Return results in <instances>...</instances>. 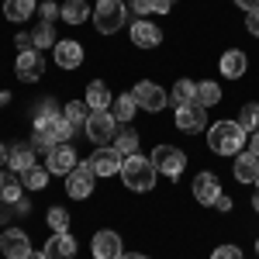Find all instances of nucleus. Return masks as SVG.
<instances>
[{
    "instance_id": "9",
    "label": "nucleus",
    "mask_w": 259,
    "mask_h": 259,
    "mask_svg": "<svg viewBox=\"0 0 259 259\" xmlns=\"http://www.w3.org/2000/svg\"><path fill=\"white\" fill-rule=\"evenodd\" d=\"M132 97H135V104H139V107L152 111V114H156V111H162V107L169 104V94H166L162 87H156V83H149V80L139 83V87L132 90Z\"/></svg>"
},
{
    "instance_id": "40",
    "label": "nucleus",
    "mask_w": 259,
    "mask_h": 259,
    "mask_svg": "<svg viewBox=\"0 0 259 259\" xmlns=\"http://www.w3.org/2000/svg\"><path fill=\"white\" fill-rule=\"evenodd\" d=\"M11 207H14V204L0 200V225H7V221H11Z\"/></svg>"
},
{
    "instance_id": "7",
    "label": "nucleus",
    "mask_w": 259,
    "mask_h": 259,
    "mask_svg": "<svg viewBox=\"0 0 259 259\" xmlns=\"http://www.w3.org/2000/svg\"><path fill=\"white\" fill-rule=\"evenodd\" d=\"M76 166H80V159H76V152H73L69 142H59V145L49 149V162H45L49 173H56V177H69Z\"/></svg>"
},
{
    "instance_id": "27",
    "label": "nucleus",
    "mask_w": 259,
    "mask_h": 259,
    "mask_svg": "<svg viewBox=\"0 0 259 259\" xmlns=\"http://www.w3.org/2000/svg\"><path fill=\"white\" fill-rule=\"evenodd\" d=\"M139 132L135 128H121L118 135H114V149H118L121 156H132V152H139Z\"/></svg>"
},
{
    "instance_id": "41",
    "label": "nucleus",
    "mask_w": 259,
    "mask_h": 259,
    "mask_svg": "<svg viewBox=\"0 0 259 259\" xmlns=\"http://www.w3.org/2000/svg\"><path fill=\"white\" fill-rule=\"evenodd\" d=\"M31 45H35V41H31V35H24V31H21V35H18V49H21V52H28Z\"/></svg>"
},
{
    "instance_id": "20",
    "label": "nucleus",
    "mask_w": 259,
    "mask_h": 259,
    "mask_svg": "<svg viewBox=\"0 0 259 259\" xmlns=\"http://www.w3.org/2000/svg\"><path fill=\"white\" fill-rule=\"evenodd\" d=\"M7 162L14 173H28L35 166V145H11L7 149Z\"/></svg>"
},
{
    "instance_id": "26",
    "label": "nucleus",
    "mask_w": 259,
    "mask_h": 259,
    "mask_svg": "<svg viewBox=\"0 0 259 259\" xmlns=\"http://www.w3.org/2000/svg\"><path fill=\"white\" fill-rule=\"evenodd\" d=\"M169 100H173V107H183V104H197V83H190V80H180L177 87H173V94H169Z\"/></svg>"
},
{
    "instance_id": "15",
    "label": "nucleus",
    "mask_w": 259,
    "mask_h": 259,
    "mask_svg": "<svg viewBox=\"0 0 259 259\" xmlns=\"http://www.w3.org/2000/svg\"><path fill=\"white\" fill-rule=\"evenodd\" d=\"M132 41H135L139 49H156L162 41L159 24H152V21H135V24H132Z\"/></svg>"
},
{
    "instance_id": "43",
    "label": "nucleus",
    "mask_w": 259,
    "mask_h": 259,
    "mask_svg": "<svg viewBox=\"0 0 259 259\" xmlns=\"http://www.w3.org/2000/svg\"><path fill=\"white\" fill-rule=\"evenodd\" d=\"M235 4H239L245 14H249V11H259V0H235Z\"/></svg>"
},
{
    "instance_id": "11",
    "label": "nucleus",
    "mask_w": 259,
    "mask_h": 259,
    "mask_svg": "<svg viewBox=\"0 0 259 259\" xmlns=\"http://www.w3.org/2000/svg\"><path fill=\"white\" fill-rule=\"evenodd\" d=\"M90 249H94V259H121L124 256V242H121L118 232H97L94 242H90Z\"/></svg>"
},
{
    "instance_id": "47",
    "label": "nucleus",
    "mask_w": 259,
    "mask_h": 259,
    "mask_svg": "<svg viewBox=\"0 0 259 259\" xmlns=\"http://www.w3.org/2000/svg\"><path fill=\"white\" fill-rule=\"evenodd\" d=\"M28 259H49V252H45V249H38V252H31Z\"/></svg>"
},
{
    "instance_id": "37",
    "label": "nucleus",
    "mask_w": 259,
    "mask_h": 259,
    "mask_svg": "<svg viewBox=\"0 0 259 259\" xmlns=\"http://www.w3.org/2000/svg\"><path fill=\"white\" fill-rule=\"evenodd\" d=\"M59 14H62L59 4H52V0H45V4H41V21H49V24H52V21L59 18Z\"/></svg>"
},
{
    "instance_id": "30",
    "label": "nucleus",
    "mask_w": 259,
    "mask_h": 259,
    "mask_svg": "<svg viewBox=\"0 0 259 259\" xmlns=\"http://www.w3.org/2000/svg\"><path fill=\"white\" fill-rule=\"evenodd\" d=\"M218 100H221V87L218 83H211V80L197 83V104L200 107H214Z\"/></svg>"
},
{
    "instance_id": "6",
    "label": "nucleus",
    "mask_w": 259,
    "mask_h": 259,
    "mask_svg": "<svg viewBox=\"0 0 259 259\" xmlns=\"http://www.w3.org/2000/svg\"><path fill=\"white\" fill-rule=\"evenodd\" d=\"M83 132L90 135L94 145H107V142L118 135V121H114V114H107V111H90V118H87V124H83Z\"/></svg>"
},
{
    "instance_id": "49",
    "label": "nucleus",
    "mask_w": 259,
    "mask_h": 259,
    "mask_svg": "<svg viewBox=\"0 0 259 259\" xmlns=\"http://www.w3.org/2000/svg\"><path fill=\"white\" fill-rule=\"evenodd\" d=\"M121 259H149V256H139V252H132V256H121Z\"/></svg>"
},
{
    "instance_id": "8",
    "label": "nucleus",
    "mask_w": 259,
    "mask_h": 259,
    "mask_svg": "<svg viewBox=\"0 0 259 259\" xmlns=\"http://www.w3.org/2000/svg\"><path fill=\"white\" fill-rule=\"evenodd\" d=\"M94 166L90 162H80L69 177H66V190H69V197H76V200H83V197H90L94 194Z\"/></svg>"
},
{
    "instance_id": "1",
    "label": "nucleus",
    "mask_w": 259,
    "mask_h": 259,
    "mask_svg": "<svg viewBox=\"0 0 259 259\" xmlns=\"http://www.w3.org/2000/svg\"><path fill=\"white\" fill-rule=\"evenodd\" d=\"M245 139H249V132L242 128L239 121H218V124L207 128V145L218 156H239Z\"/></svg>"
},
{
    "instance_id": "2",
    "label": "nucleus",
    "mask_w": 259,
    "mask_h": 259,
    "mask_svg": "<svg viewBox=\"0 0 259 259\" xmlns=\"http://www.w3.org/2000/svg\"><path fill=\"white\" fill-rule=\"evenodd\" d=\"M121 180H124V187H128V190L145 194V190H152V187H156V166H152V159H149V156L132 152V156H124Z\"/></svg>"
},
{
    "instance_id": "44",
    "label": "nucleus",
    "mask_w": 259,
    "mask_h": 259,
    "mask_svg": "<svg viewBox=\"0 0 259 259\" xmlns=\"http://www.w3.org/2000/svg\"><path fill=\"white\" fill-rule=\"evenodd\" d=\"M214 207H218V211H232V197H225V194H221V197L214 200Z\"/></svg>"
},
{
    "instance_id": "28",
    "label": "nucleus",
    "mask_w": 259,
    "mask_h": 259,
    "mask_svg": "<svg viewBox=\"0 0 259 259\" xmlns=\"http://www.w3.org/2000/svg\"><path fill=\"white\" fill-rule=\"evenodd\" d=\"M135 111H139V104H135L132 94H121L118 100H111V114H114V121H132Z\"/></svg>"
},
{
    "instance_id": "50",
    "label": "nucleus",
    "mask_w": 259,
    "mask_h": 259,
    "mask_svg": "<svg viewBox=\"0 0 259 259\" xmlns=\"http://www.w3.org/2000/svg\"><path fill=\"white\" fill-rule=\"evenodd\" d=\"M252 207H256V211H259V194H256V197H252Z\"/></svg>"
},
{
    "instance_id": "12",
    "label": "nucleus",
    "mask_w": 259,
    "mask_h": 259,
    "mask_svg": "<svg viewBox=\"0 0 259 259\" xmlns=\"http://www.w3.org/2000/svg\"><path fill=\"white\" fill-rule=\"evenodd\" d=\"M14 73H18L24 83H35L45 73V59H41L38 49H28V52H21L18 62H14Z\"/></svg>"
},
{
    "instance_id": "25",
    "label": "nucleus",
    "mask_w": 259,
    "mask_h": 259,
    "mask_svg": "<svg viewBox=\"0 0 259 259\" xmlns=\"http://www.w3.org/2000/svg\"><path fill=\"white\" fill-rule=\"evenodd\" d=\"M59 18L66 21V24H83V21L90 18V7H87V0H66Z\"/></svg>"
},
{
    "instance_id": "5",
    "label": "nucleus",
    "mask_w": 259,
    "mask_h": 259,
    "mask_svg": "<svg viewBox=\"0 0 259 259\" xmlns=\"http://www.w3.org/2000/svg\"><path fill=\"white\" fill-rule=\"evenodd\" d=\"M152 166H156V173L177 180L183 173V166H187V156L180 152L177 145H156L152 149Z\"/></svg>"
},
{
    "instance_id": "24",
    "label": "nucleus",
    "mask_w": 259,
    "mask_h": 259,
    "mask_svg": "<svg viewBox=\"0 0 259 259\" xmlns=\"http://www.w3.org/2000/svg\"><path fill=\"white\" fill-rule=\"evenodd\" d=\"M35 14V0H4V18L7 21H28Z\"/></svg>"
},
{
    "instance_id": "48",
    "label": "nucleus",
    "mask_w": 259,
    "mask_h": 259,
    "mask_svg": "<svg viewBox=\"0 0 259 259\" xmlns=\"http://www.w3.org/2000/svg\"><path fill=\"white\" fill-rule=\"evenodd\" d=\"M4 162H7V145L0 142V166H4Z\"/></svg>"
},
{
    "instance_id": "17",
    "label": "nucleus",
    "mask_w": 259,
    "mask_h": 259,
    "mask_svg": "<svg viewBox=\"0 0 259 259\" xmlns=\"http://www.w3.org/2000/svg\"><path fill=\"white\" fill-rule=\"evenodd\" d=\"M45 252H49V259H73L76 256V239L69 232H56L45 245Z\"/></svg>"
},
{
    "instance_id": "29",
    "label": "nucleus",
    "mask_w": 259,
    "mask_h": 259,
    "mask_svg": "<svg viewBox=\"0 0 259 259\" xmlns=\"http://www.w3.org/2000/svg\"><path fill=\"white\" fill-rule=\"evenodd\" d=\"M62 118L69 121L73 128H83L87 118H90V107H87L83 100H69V104H66V111H62Z\"/></svg>"
},
{
    "instance_id": "31",
    "label": "nucleus",
    "mask_w": 259,
    "mask_h": 259,
    "mask_svg": "<svg viewBox=\"0 0 259 259\" xmlns=\"http://www.w3.org/2000/svg\"><path fill=\"white\" fill-rule=\"evenodd\" d=\"M31 41H35V49H56V31H52V24L49 21H41L38 28H35V35H31Z\"/></svg>"
},
{
    "instance_id": "46",
    "label": "nucleus",
    "mask_w": 259,
    "mask_h": 259,
    "mask_svg": "<svg viewBox=\"0 0 259 259\" xmlns=\"http://www.w3.org/2000/svg\"><path fill=\"white\" fill-rule=\"evenodd\" d=\"M14 211H18V214H28V211H31V204H28V200L21 197V200H18V204H14Z\"/></svg>"
},
{
    "instance_id": "18",
    "label": "nucleus",
    "mask_w": 259,
    "mask_h": 259,
    "mask_svg": "<svg viewBox=\"0 0 259 259\" xmlns=\"http://www.w3.org/2000/svg\"><path fill=\"white\" fill-rule=\"evenodd\" d=\"M56 62H59L62 69H76L83 62V45L80 41H56Z\"/></svg>"
},
{
    "instance_id": "45",
    "label": "nucleus",
    "mask_w": 259,
    "mask_h": 259,
    "mask_svg": "<svg viewBox=\"0 0 259 259\" xmlns=\"http://www.w3.org/2000/svg\"><path fill=\"white\" fill-rule=\"evenodd\" d=\"M249 152H252V156H259V132H252V135H249Z\"/></svg>"
},
{
    "instance_id": "22",
    "label": "nucleus",
    "mask_w": 259,
    "mask_h": 259,
    "mask_svg": "<svg viewBox=\"0 0 259 259\" xmlns=\"http://www.w3.org/2000/svg\"><path fill=\"white\" fill-rule=\"evenodd\" d=\"M111 90H107V83L94 80L90 87H87V97H83V104L90 107V111H107V104H111Z\"/></svg>"
},
{
    "instance_id": "19",
    "label": "nucleus",
    "mask_w": 259,
    "mask_h": 259,
    "mask_svg": "<svg viewBox=\"0 0 259 259\" xmlns=\"http://www.w3.org/2000/svg\"><path fill=\"white\" fill-rule=\"evenodd\" d=\"M235 180H239V183H256L259 180V156L239 152V156H235Z\"/></svg>"
},
{
    "instance_id": "34",
    "label": "nucleus",
    "mask_w": 259,
    "mask_h": 259,
    "mask_svg": "<svg viewBox=\"0 0 259 259\" xmlns=\"http://www.w3.org/2000/svg\"><path fill=\"white\" fill-rule=\"evenodd\" d=\"M49 225H52V232H69V214H66V207H49Z\"/></svg>"
},
{
    "instance_id": "10",
    "label": "nucleus",
    "mask_w": 259,
    "mask_h": 259,
    "mask_svg": "<svg viewBox=\"0 0 259 259\" xmlns=\"http://www.w3.org/2000/svg\"><path fill=\"white\" fill-rule=\"evenodd\" d=\"M207 107H200V104H183L177 107V128L180 132H187V135H197L207 128V114H204Z\"/></svg>"
},
{
    "instance_id": "42",
    "label": "nucleus",
    "mask_w": 259,
    "mask_h": 259,
    "mask_svg": "<svg viewBox=\"0 0 259 259\" xmlns=\"http://www.w3.org/2000/svg\"><path fill=\"white\" fill-rule=\"evenodd\" d=\"M152 4H156V14H166V11H169L177 0H152Z\"/></svg>"
},
{
    "instance_id": "38",
    "label": "nucleus",
    "mask_w": 259,
    "mask_h": 259,
    "mask_svg": "<svg viewBox=\"0 0 259 259\" xmlns=\"http://www.w3.org/2000/svg\"><path fill=\"white\" fill-rule=\"evenodd\" d=\"M245 28H249V35H256V38H259V11H249V18H245Z\"/></svg>"
},
{
    "instance_id": "36",
    "label": "nucleus",
    "mask_w": 259,
    "mask_h": 259,
    "mask_svg": "<svg viewBox=\"0 0 259 259\" xmlns=\"http://www.w3.org/2000/svg\"><path fill=\"white\" fill-rule=\"evenodd\" d=\"M211 259H242V249L239 245H218V249L211 252Z\"/></svg>"
},
{
    "instance_id": "14",
    "label": "nucleus",
    "mask_w": 259,
    "mask_h": 259,
    "mask_svg": "<svg viewBox=\"0 0 259 259\" xmlns=\"http://www.w3.org/2000/svg\"><path fill=\"white\" fill-rule=\"evenodd\" d=\"M0 245H4V256L7 259H28L35 249H31V239L21 232V228H11L0 235Z\"/></svg>"
},
{
    "instance_id": "3",
    "label": "nucleus",
    "mask_w": 259,
    "mask_h": 259,
    "mask_svg": "<svg viewBox=\"0 0 259 259\" xmlns=\"http://www.w3.org/2000/svg\"><path fill=\"white\" fill-rule=\"evenodd\" d=\"M76 128L69 124L66 118H35V135H31V145L35 149H52V145H59V142H69Z\"/></svg>"
},
{
    "instance_id": "23",
    "label": "nucleus",
    "mask_w": 259,
    "mask_h": 259,
    "mask_svg": "<svg viewBox=\"0 0 259 259\" xmlns=\"http://www.w3.org/2000/svg\"><path fill=\"white\" fill-rule=\"evenodd\" d=\"M21 190H24V183L14 177V169H0V200L18 204V200H21Z\"/></svg>"
},
{
    "instance_id": "4",
    "label": "nucleus",
    "mask_w": 259,
    "mask_h": 259,
    "mask_svg": "<svg viewBox=\"0 0 259 259\" xmlns=\"http://www.w3.org/2000/svg\"><path fill=\"white\" fill-rule=\"evenodd\" d=\"M124 18H128L124 0H97V7H94V24L100 35H114L124 24Z\"/></svg>"
},
{
    "instance_id": "33",
    "label": "nucleus",
    "mask_w": 259,
    "mask_h": 259,
    "mask_svg": "<svg viewBox=\"0 0 259 259\" xmlns=\"http://www.w3.org/2000/svg\"><path fill=\"white\" fill-rule=\"evenodd\" d=\"M24 177V187L28 190H45V183H49V169H38V166H31L28 173H21Z\"/></svg>"
},
{
    "instance_id": "13",
    "label": "nucleus",
    "mask_w": 259,
    "mask_h": 259,
    "mask_svg": "<svg viewBox=\"0 0 259 259\" xmlns=\"http://www.w3.org/2000/svg\"><path fill=\"white\" fill-rule=\"evenodd\" d=\"M90 166H94L97 177H114V173H121V166H124V156H121L118 149L100 145L97 152H94V159H90Z\"/></svg>"
},
{
    "instance_id": "21",
    "label": "nucleus",
    "mask_w": 259,
    "mask_h": 259,
    "mask_svg": "<svg viewBox=\"0 0 259 259\" xmlns=\"http://www.w3.org/2000/svg\"><path fill=\"white\" fill-rule=\"evenodd\" d=\"M245 66H249L245 52H239V49H228V52L221 56V76H228V80H239L242 73H245Z\"/></svg>"
},
{
    "instance_id": "53",
    "label": "nucleus",
    "mask_w": 259,
    "mask_h": 259,
    "mask_svg": "<svg viewBox=\"0 0 259 259\" xmlns=\"http://www.w3.org/2000/svg\"><path fill=\"white\" fill-rule=\"evenodd\" d=\"M256 187H259V180H256Z\"/></svg>"
},
{
    "instance_id": "39",
    "label": "nucleus",
    "mask_w": 259,
    "mask_h": 259,
    "mask_svg": "<svg viewBox=\"0 0 259 259\" xmlns=\"http://www.w3.org/2000/svg\"><path fill=\"white\" fill-rule=\"evenodd\" d=\"M132 7H135V11H139L142 18H145V14H149V11H156V4H152V0H132Z\"/></svg>"
},
{
    "instance_id": "32",
    "label": "nucleus",
    "mask_w": 259,
    "mask_h": 259,
    "mask_svg": "<svg viewBox=\"0 0 259 259\" xmlns=\"http://www.w3.org/2000/svg\"><path fill=\"white\" fill-rule=\"evenodd\" d=\"M239 124L249 132V135H252V132H259V104H242Z\"/></svg>"
},
{
    "instance_id": "35",
    "label": "nucleus",
    "mask_w": 259,
    "mask_h": 259,
    "mask_svg": "<svg viewBox=\"0 0 259 259\" xmlns=\"http://www.w3.org/2000/svg\"><path fill=\"white\" fill-rule=\"evenodd\" d=\"M35 118H62V114H59V104H56L52 97H45V100H41V107H38V114H35Z\"/></svg>"
},
{
    "instance_id": "16",
    "label": "nucleus",
    "mask_w": 259,
    "mask_h": 259,
    "mask_svg": "<svg viewBox=\"0 0 259 259\" xmlns=\"http://www.w3.org/2000/svg\"><path fill=\"white\" fill-rule=\"evenodd\" d=\"M194 197L200 200V204H214V200L221 197V183L214 173H200L197 180H194Z\"/></svg>"
},
{
    "instance_id": "51",
    "label": "nucleus",
    "mask_w": 259,
    "mask_h": 259,
    "mask_svg": "<svg viewBox=\"0 0 259 259\" xmlns=\"http://www.w3.org/2000/svg\"><path fill=\"white\" fill-rule=\"evenodd\" d=\"M256 256H259V242H256Z\"/></svg>"
},
{
    "instance_id": "52",
    "label": "nucleus",
    "mask_w": 259,
    "mask_h": 259,
    "mask_svg": "<svg viewBox=\"0 0 259 259\" xmlns=\"http://www.w3.org/2000/svg\"><path fill=\"white\" fill-rule=\"evenodd\" d=\"M0 252H4V245H0Z\"/></svg>"
}]
</instances>
